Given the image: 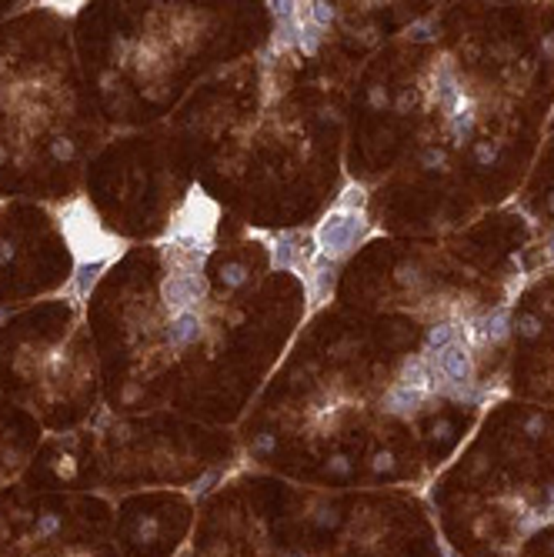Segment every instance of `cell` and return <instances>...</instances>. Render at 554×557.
<instances>
[{"label": "cell", "mask_w": 554, "mask_h": 557, "mask_svg": "<svg viewBox=\"0 0 554 557\" xmlns=\"http://www.w3.org/2000/svg\"><path fill=\"white\" fill-rule=\"evenodd\" d=\"M371 471H378V474H391V471H394V454L378 451V454L371 457Z\"/></svg>", "instance_id": "30"}, {"label": "cell", "mask_w": 554, "mask_h": 557, "mask_svg": "<svg viewBox=\"0 0 554 557\" xmlns=\"http://www.w3.org/2000/svg\"><path fill=\"white\" fill-rule=\"evenodd\" d=\"M3 160H7V147H0V164H3Z\"/></svg>", "instance_id": "45"}, {"label": "cell", "mask_w": 554, "mask_h": 557, "mask_svg": "<svg viewBox=\"0 0 554 557\" xmlns=\"http://www.w3.org/2000/svg\"><path fill=\"white\" fill-rule=\"evenodd\" d=\"M461 94H464V87H461L454 64H451V57H441L434 64V100H438V107L444 114H451L454 104L461 100Z\"/></svg>", "instance_id": "8"}, {"label": "cell", "mask_w": 554, "mask_h": 557, "mask_svg": "<svg viewBox=\"0 0 554 557\" xmlns=\"http://www.w3.org/2000/svg\"><path fill=\"white\" fill-rule=\"evenodd\" d=\"M364 234H367V217L364 214L334 207L314 227V244H317V254H324L331 261H344L347 254L364 240Z\"/></svg>", "instance_id": "3"}, {"label": "cell", "mask_w": 554, "mask_h": 557, "mask_svg": "<svg viewBox=\"0 0 554 557\" xmlns=\"http://www.w3.org/2000/svg\"><path fill=\"white\" fill-rule=\"evenodd\" d=\"M54 474L64 480H74L77 478V461H74V454H57L54 457Z\"/></svg>", "instance_id": "26"}, {"label": "cell", "mask_w": 554, "mask_h": 557, "mask_svg": "<svg viewBox=\"0 0 554 557\" xmlns=\"http://www.w3.org/2000/svg\"><path fill=\"white\" fill-rule=\"evenodd\" d=\"M317 257V244L314 237L297 231H284L274 237V247H270V267L274 270H294L301 281H304L311 261Z\"/></svg>", "instance_id": "4"}, {"label": "cell", "mask_w": 554, "mask_h": 557, "mask_svg": "<svg viewBox=\"0 0 554 557\" xmlns=\"http://www.w3.org/2000/svg\"><path fill=\"white\" fill-rule=\"evenodd\" d=\"M157 534H160V524H157V518H140L134 527V540L137 544H154L157 540Z\"/></svg>", "instance_id": "21"}, {"label": "cell", "mask_w": 554, "mask_h": 557, "mask_svg": "<svg viewBox=\"0 0 554 557\" xmlns=\"http://www.w3.org/2000/svg\"><path fill=\"white\" fill-rule=\"evenodd\" d=\"M327 467H331V474H341V478H344V474H351V461H347V457H341V454H338V457H331V464H327Z\"/></svg>", "instance_id": "35"}, {"label": "cell", "mask_w": 554, "mask_h": 557, "mask_svg": "<svg viewBox=\"0 0 554 557\" xmlns=\"http://www.w3.org/2000/svg\"><path fill=\"white\" fill-rule=\"evenodd\" d=\"M544 264H554V234L548 237V244H544Z\"/></svg>", "instance_id": "39"}, {"label": "cell", "mask_w": 554, "mask_h": 557, "mask_svg": "<svg viewBox=\"0 0 554 557\" xmlns=\"http://www.w3.org/2000/svg\"><path fill=\"white\" fill-rule=\"evenodd\" d=\"M524 434H528V437H541V434H544V417H541V414H531V417L524 421Z\"/></svg>", "instance_id": "33"}, {"label": "cell", "mask_w": 554, "mask_h": 557, "mask_svg": "<svg viewBox=\"0 0 554 557\" xmlns=\"http://www.w3.org/2000/svg\"><path fill=\"white\" fill-rule=\"evenodd\" d=\"M217 274H221V284H224L228 290H237V287H244V284H248V267H244V264H237V261H228Z\"/></svg>", "instance_id": "18"}, {"label": "cell", "mask_w": 554, "mask_h": 557, "mask_svg": "<svg viewBox=\"0 0 554 557\" xmlns=\"http://www.w3.org/2000/svg\"><path fill=\"white\" fill-rule=\"evenodd\" d=\"M544 524H551L544 511H528V514H521V524H517V531H521V534H535L537 527H544Z\"/></svg>", "instance_id": "24"}, {"label": "cell", "mask_w": 554, "mask_h": 557, "mask_svg": "<svg viewBox=\"0 0 554 557\" xmlns=\"http://www.w3.org/2000/svg\"><path fill=\"white\" fill-rule=\"evenodd\" d=\"M398 284H404V287H407V284H411V287H418L421 284V270L411 267V264H401V267H398Z\"/></svg>", "instance_id": "31"}, {"label": "cell", "mask_w": 554, "mask_h": 557, "mask_svg": "<svg viewBox=\"0 0 554 557\" xmlns=\"http://www.w3.org/2000/svg\"><path fill=\"white\" fill-rule=\"evenodd\" d=\"M427 401H431V397L421 394V390H414V387L394 384L387 394H384V410H387V414H398V417H411V414H418Z\"/></svg>", "instance_id": "10"}, {"label": "cell", "mask_w": 554, "mask_h": 557, "mask_svg": "<svg viewBox=\"0 0 554 557\" xmlns=\"http://www.w3.org/2000/svg\"><path fill=\"white\" fill-rule=\"evenodd\" d=\"M217 480H221V471L214 467V471H207L204 478H201L197 484H194V487H191V494H194V498H207V494H210V487H214Z\"/></svg>", "instance_id": "29"}, {"label": "cell", "mask_w": 554, "mask_h": 557, "mask_svg": "<svg viewBox=\"0 0 554 557\" xmlns=\"http://www.w3.org/2000/svg\"><path fill=\"white\" fill-rule=\"evenodd\" d=\"M207 297V277L201 274H167L160 281V301L174 314H187Z\"/></svg>", "instance_id": "5"}, {"label": "cell", "mask_w": 554, "mask_h": 557, "mask_svg": "<svg viewBox=\"0 0 554 557\" xmlns=\"http://www.w3.org/2000/svg\"><path fill=\"white\" fill-rule=\"evenodd\" d=\"M551 547H554V544H551Z\"/></svg>", "instance_id": "47"}, {"label": "cell", "mask_w": 554, "mask_h": 557, "mask_svg": "<svg viewBox=\"0 0 554 557\" xmlns=\"http://www.w3.org/2000/svg\"><path fill=\"white\" fill-rule=\"evenodd\" d=\"M447 127H451V134H454V140H468L471 137V131H474V104H471V97L461 94V100L454 104V111L447 114Z\"/></svg>", "instance_id": "14"}, {"label": "cell", "mask_w": 554, "mask_h": 557, "mask_svg": "<svg viewBox=\"0 0 554 557\" xmlns=\"http://www.w3.org/2000/svg\"><path fill=\"white\" fill-rule=\"evenodd\" d=\"M221 207L210 200L204 187L194 184L184 204L177 207V214L171 217V227L164 234V244H171L174 250H187L197 257H207L214 250V227H217Z\"/></svg>", "instance_id": "2"}, {"label": "cell", "mask_w": 554, "mask_h": 557, "mask_svg": "<svg viewBox=\"0 0 554 557\" xmlns=\"http://www.w3.org/2000/svg\"><path fill=\"white\" fill-rule=\"evenodd\" d=\"M441 554H444V557H458L454 551H451V547H441Z\"/></svg>", "instance_id": "44"}, {"label": "cell", "mask_w": 554, "mask_h": 557, "mask_svg": "<svg viewBox=\"0 0 554 557\" xmlns=\"http://www.w3.org/2000/svg\"><path fill=\"white\" fill-rule=\"evenodd\" d=\"M57 224L77 264H111L127 250V240L107 231L84 197H74L57 207Z\"/></svg>", "instance_id": "1"}, {"label": "cell", "mask_w": 554, "mask_h": 557, "mask_svg": "<svg viewBox=\"0 0 554 557\" xmlns=\"http://www.w3.org/2000/svg\"><path fill=\"white\" fill-rule=\"evenodd\" d=\"M338 267H341V261H331L324 254H317V257L311 261V267H307V274H304V287H307L311 308H321L327 297H331L334 281H338Z\"/></svg>", "instance_id": "7"}, {"label": "cell", "mask_w": 554, "mask_h": 557, "mask_svg": "<svg viewBox=\"0 0 554 557\" xmlns=\"http://www.w3.org/2000/svg\"><path fill=\"white\" fill-rule=\"evenodd\" d=\"M447 431H451V424H447V421L434 424V434H441V437H447Z\"/></svg>", "instance_id": "41"}, {"label": "cell", "mask_w": 554, "mask_h": 557, "mask_svg": "<svg viewBox=\"0 0 554 557\" xmlns=\"http://www.w3.org/2000/svg\"><path fill=\"white\" fill-rule=\"evenodd\" d=\"M398 384L414 387V390H421V394L434 397V370H431V364H427V357L411 354V357L404 361V367H401V381H398Z\"/></svg>", "instance_id": "12"}, {"label": "cell", "mask_w": 554, "mask_h": 557, "mask_svg": "<svg viewBox=\"0 0 554 557\" xmlns=\"http://www.w3.org/2000/svg\"><path fill=\"white\" fill-rule=\"evenodd\" d=\"M137 397H140V387H137V384H127V387H124V401H127V404L137 401Z\"/></svg>", "instance_id": "38"}, {"label": "cell", "mask_w": 554, "mask_h": 557, "mask_svg": "<svg viewBox=\"0 0 554 557\" xmlns=\"http://www.w3.org/2000/svg\"><path fill=\"white\" fill-rule=\"evenodd\" d=\"M10 261H14V244L10 240H0V267L10 264Z\"/></svg>", "instance_id": "36"}, {"label": "cell", "mask_w": 554, "mask_h": 557, "mask_svg": "<svg viewBox=\"0 0 554 557\" xmlns=\"http://www.w3.org/2000/svg\"><path fill=\"white\" fill-rule=\"evenodd\" d=\"M104 270H107V264H77L74 277L67 284V297H74V304H84L91 297V290L97 287V281H100Z\"/></svg>", "instance_id": "13"}, {"label": "cell", "mask_w": 554, "mask_h": 557, "mask_svg": "<svg viewBox=\"0 0 554 557\" xmlns=\"http://www.w3.org/2000/svg\"><path fill=\"white\" fill-rule=\"evenodd\" d=\"M7 317H10V310H7V308H0V324H3Z\"/></svg>", "instance_id": "43"}, {"label": "cell", "mask_w": 554, "mask_h": 557, "mask_svg": "<svg viewBox=\"0 0 554 557\" xmlns=\"http://www.w3.org/2000/svg\"><path fill=\"white\" fill-rule=\"evenodd\" d=\"M274 447H277L274 434H268V431H264V434H257V441H254V454H270Z\"/></svg>", "instance_id": "34"}, {"label": "cell", "mask_w": 554, "mask_h": 557, "mask_svg": "<svg viewBox=\"0 0 554 557\" xmlns=\"http://www.w3.org/2000/svg\"><path fill=\"white\" fill-rule=\"evenodd\" d=\"M424 357H427V364L434 370V381H444V384H474V354L461 341L441 347L434 354H424Z\"/></svg>", "instance_id": "6"}, {"label": "cell", "mask_w": 554, "mask_h": 557, "mask_svg": "<svg viewBox=\"0 0 554 557\" xmlns=\"http://www.w3.org/2000/svg\"><path fill=\"white\" fill-rule=\"evenodd\" d=\"M495 157H497V147L491 140H478V144H474V160H478L481 167H491Z\"/></svg>", "instance_id": "28"}, {"label": "cell", "mask_w": 554, "mask_h": 557, "mask_svg": "<svg viewBox=\"0 0 554 557\" xmlns=\"http://www.w3.org/2000/svg\"><path fill=\"white\" fill-rule=\"evenodd\" d=\"M548 207H551V214H554V191H551V197H548Z\"/></svg>", "instance_id": "46"}, {"label": "cell", "mask_w": 554, "mask_h": 557, "mask_svg": "<svg viewBox=\"0 0 554 557\" xmlns=\"http://www.w3.org/2000/svg\"><path fill=\"white\" fill-rule=\"evenodd\" d=\"M270 14L277 20L274 23V44H270V50L281 54L287 47H297V3L277 0V3H270Z\"/></svg>", "instance_id": "9"}, {"label": "cell", "mask_w": 554, "mask_h": 557, "mask_svg": "<svg viewBox=\"0 0 554 557\" xmlns=\"http://www.w3.org/2000/svg\"><path fill=\"white\" fill-rule=\"evenodd\" d=\"M60 524H64V520H60V514H40L37 524H34V538H37V540L54 538V534L60 531Z\"/></svg>", "instance_id": "20"}, {"label": "cell", "mask_w": 554, "mask_h": 557, "mask_svg": "<svg viewBox=\"0 0 554 557\" xmlns=\"http://www.w3.org/2000/svg\"><path fill=\"white\" fill-rule=\"evenodd\" d=\"M541 327L544 324H541V317H535V314H521L517 317V334L528 337V341H535L537 334H541Z\"/></svg>", "instance_id": "25"}, {"label": "cell", "mask_w": 554, "mask_h": 557, "mask_svg": "<svg viewBox=\"0 0 554 557\" xmlns=\"http://www.w3.org/2000/svg\"><path fill=\"white\" fill-rule=\"evenodd\" d=\"M407 37L418 40V44H431L434 40V20H414L411 27H407Z\"/></svg>", "instance_id": "22"}, {"label": "cell", "mask_w": 554, "mask_h": 557, "mask_svg": "<svg viewBox=\"0 0 554 557\" xmlns=\"http://www.w3.org/2000/svg\"><path fill=\"white\" fill-rule=\"evenodd\" d=\"M50 154H54V160H64V164L74 160L77 157L74 140H71V137H54V140H50Z\"/></svg>", "instance_id": "23"}, {"label": "cell", "mask_w": 554, "mask_h": 557, "mask_svg": "<svg viewBox=\"0 0 554 557\" xmlns=\"http://www.w3.org/2000/svg\"><path fill=\"white\" fill-rule=\"evenodd\" d=\"M421 164H424L427 171H444V167H447V157H444V151H438V147H424V151H421Z\"/></svg>", "instance_id": "27"}, {"label": "cell", "mask_w": 554, "mask_h": 557, "mask_svg": "<svg viewBox=\"0 0 554 557\" xmlns=\"http://www.w3.org/2000/svg\"><path fill=\"white\" fill-rule=\"evenodd\" d=\"M511 308H497L491 314H484V341L488 344H504L511 337Z\"/></svg>", "instance_id": "15"}, {"label": "cell", "mask_w": 554, "mask_h": 557, "mask_svg": "<svg viewBox=\"0 0 554 557\" xmlns=\"http://www.w3.org/2000/svg\"><path fill=\"white\" fill-rule=\"evenodd\" d=\"M458 341V327L451 324V321H438V324L427 327V337H424V347H427V354H434V350H441V347L454 344Z\"/></svg>", "instance_id": "16"}, {"label": "cell", "mask_w": 554, "mask_h": 557, "mask_svg": "<svg viewBox=\"0 0 554 557\" xmlns=\"http://www.w3.org/2000/svg\"><path fill=\"white\" fill-rule=\"evenodd\" d=\"M307 17H311V23H317L321 30H327L334 23V7L324 3V0H314V3H307Z\"/></svg>", "instance_id": "19"}, {"label": "cell", "mask_w": 554, "mask_h": 557, "mask_svg": "<svg viewBox=\"0 0 554 557\" xmlns=\"http://www.w3.org/2000/svg\"><path fill=\"white\" fill-rule=\"evenodd\" d=\"M201 334H204V321H201L194 310H187V314H174L171 321H167V330H164V337H167V344L171 347H187V344H194Z\"/></svg>", "instance_id": "11"}, {"label": "cell", "mask_w": 554, "mask_h": 557, "mask_svg": "<svg viewBox=\"0 0 554 557\" xmlns=\"http://www.w3.org/2000/svg\"><path fill=\"white\" fill-rule=\"evenodd\" d=\"M548 494H551V507H548V520H554V487H551V491H548Z\"/></svg>", "instance_id": "42"}, {"label": "cell", "mask_w": 554, "mask_h": 557, "mask_svg": "<svg viewBox=\"0 0 554 557\" xmlns=\"http://www.w3.org/2000/svg\"><path fill=\"white\" fill-rule=\"evenodd\" d=\"M367 104H371L374 111H384V107H387V91H384V87H371V91H367Z\"/></svg>", "instance_id": "32"}, {"label": "cell", "mask_w": 554, "mask_h": 557, "mask_svg": "<svg viewBox=\"0 0 554 557\" xmlns=\"http://www.w3.org/2000/svg\"><path fill=\"white\" fill-rule=\"evenodd\" d=\"M367 207V191L361 184H347L341 197H338V211H354V214H364Z\"/></svg>", "instance_id": "17"}, {"label": "cell", "mask_w": 554, "mask_h": 557, "mask_svg": "<svg viewBox=\"0 0 554 557\" xmlns=\"http://www.w3.org/2000/svg\"><path fill=\"white\" fill-rule=\"evenodd\" d=\"M541 54H544V60H554V34H544V40H541Z\"/></svg>", "instance_id": "37"}, {"label": "cell", "mask_w": 554, "mask_h": 557, "mask_svg": "<svg viewBox=\"0 0 554 557\" xmlns=\"http://www.w3.org/2000/svg\"><path fill=\"white\" fill-rule=\"evenodd\" d=\"M411 100H414V97H411V91H404V94L398 97V111H401V114L407 111V107H411Z\"/></svg>", "instance_id": "40"}]
</instances>
